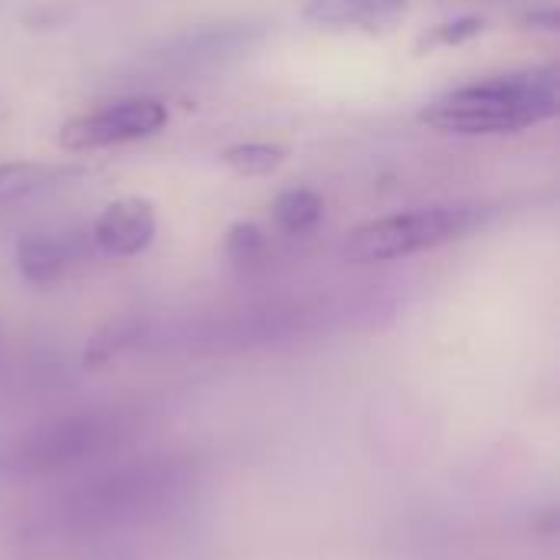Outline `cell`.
<instances>
[{"mask_svg":"<svg viewBox=\"0 0 560 560\" xmlns=\"http://www.w3.org/2000/svg\"><path fill=\"white\" fill-rule=\"evenodd\" d=\"M558 98L555 69H522L436 95L420 112V121L446 135H515L555 118Z\"/></svg>","mask_w":560,"mask_h":560,"instance_id":"6da1fadb","label":"cell"},{"mask_svg":"<svg viewBox=\"0 0 560 560\" xmlns=\"http://www.w3.org/2000/svg\"><path fill=\"white\" fill-rule=\"evenodd\" d=\"M190 486V466L180 459L154 456L118 466L82 489H75L59 505V525L75 535H98L112 528H128L161 515Z\"/></svg>","mask_w":560,"mask_h":560,"instance_id":"7a4b0ae2","label":"cell"},{"mask_svg":"<svg viewBox=\"0 0 560 560\" xmlns=\"http://www.w3.org/2000/svg\"><path fill=\"white\" fill-rule=\"evenodd\" d=\"M128 436L131 420L115 410H79L43 420L0 446V486L66 472L89 463L92 456L108 453Z\"/></svg>","mask_w":560,"mask_h":560,"instance_id":"3957f363","label":"cell"},{"mask_svg":"<svg viewBox=\"0 0 560 560\" xmlns=\"http://www.w3.org/2000/svg\"><path fill=\"white\" fill-rule=\"evenodd\" d=\"M482 217H486V207L479 203H443V207H423V210L384 217V220L358 226L345 240L341 256L345 262H354V266L407 259L413 253L436 249L443 243L459 240L463 233L479 226Z\"/></svg>","mask_w":560,"mask_h":560,"instance_id":"277c9868","label":"cell"},{"mask_svg":"<svg viewBox=\"0 0 560 560\" xmlns=\"http://www.w3.org/2000/svg\"><path fill=\"white\" fill-rule=\"evenodd\" d=\"M171 112L161 98H118L108 105H98L85 115H75L59 128V144L66 151H102L131 144L141 138L158 135L167 125Z\"/></svg>","mask_w":560,"mask_h":560,"instance_id":"5b68a950","label":"cell"},{"mask_svg":"<svg viewBox=\"0 0 560 560\" xmlns=\"http://www.w3.org/2000/svg\"><path fill=\"white\" fill-rule=\"evenodd\" d=\"M158 213L141 197H121L108 203L92 223V243L105 256H138L154 243Z\"/></svg>","mask_w":560,"mask_h":560,"instance_id":"8992f818","label":"cell"},{"mask_svg":"<svg viewBox=\"0 0 560 560\" xmlns=\"http://www.w3.org/2000/svg\"><path fill=\"white\" fill-rule=\"evenodd\" d=\"M256 39H259V30H253V26H207V30L180 36L167 49V62L184 66V69L220 66L226 59L249 52Z\"/></svg>","mask_w":560,"mask_h":560,"instance_id":"52a82bcc","label":"cell"},{"mask_svg":"<svg viewBox=\"0 0 560 560\" xmlns=\"http://www.w3.org/2000/svg\"><path fill=\"white\" fill-rule=\"evenodd\" d=\"M407 10V0H308L302 16L331 30H384Z\"/></svg>","mask_w":560,"mask_h":560,"instance_id":"ba28073f","label":"cell"},{"mask_svg":"<svg viewBox=\"0 0 560 560\" xmlns=\"http://www.w3.org/2000/svg\"><path fill=\"white\" fill-rule=\"evenodd\" d=\"M75 246L72 240H59L52 233H26L16 240V269L30 285H49L56 279H62V272L72 266L75 259Z\"/></svg>","mask_w":560,"mask_h":560,"instance_id":"9c48e42d","label":"cell"},{"mask_svg":"<svg viewBox=\"0 0 560 560\" xmlns=\"http://www.w3.org/2000/svg\"><path fill=\"white\" fill-rule=\"evenodd\" d=\"M82 174V167H69V164H0V207L3 203H16L26 200L33 194H43L49 187H59L62 180Z\"/></svg>","mask_w":560,"mask_h":560,"instance_id":"30bf717a","label":"cell"},{"mask_svg":"<svg viewBox=\"0 0 560 560\" xmlns=\"http://www.w3.org/2000/svg\"><path fill=\"white\" fill-rule=\"evenodd\" d=\"M322 213H325V200L308 187H292V190L279 194L272 203V220L289 236H302V233L315 230Z\"/></svg>","mask_w":560,"mask_h":560,"instance_id":"8fae6325","label":"cell"},{"mask_svg":"<svg viewBox=\"0 0 560 560\" xmlns=\"http://www.w3.org/2000/svg\"><path fill=\"white\" fill-rule=\"evenodd\" d=\"M138 335H141V325L131 322V318H118V322L98 328V331L92 335V341L85 345V358H82L85 368H89V371L105 368V364L115 361L121 351H128V348L138 341Z\"/></svg>","mask_w":560,"mask_h":560,"instance_id":"7c38bea8","label":"cell"},{"mask_svg":"<svg viewBox=\"0 0 560 560\" xmlns=\"http://www.w3.org/2000/svg\"><path fill=\"white\" fill-rule=\"evenodd\" d=\"M220 161L236 171L240 177H259L276 171L285 161V148L279 144H266V141H246V144H233L220 154Z\"/></svg>","mask_w":560,"mask_h":560,"instance_id":"4fadbf2b","label":"cell"},{"mask_svg":"<svg viewBox=\"0 0 560 560\" xmlns=\"http://www.w3.org/2000/svg\"><path fill=\"white\" fill-rule=\"evenodd\" d=\"M262 256H266V236H262L259 226H253V223L230 226V233H226V259L233 266L249 269V266L262 262Z\"/></svg>","mask_w":560,"mask_h":560,"instance_id":"5bb4252c","label":"cell"},{"mask_svg":"<svg viewBox=\"0 0 560 560\" xmlns=\"http://www.w3.org/2000/svg\"><path fill=\"white\" fill-rule=\"evenodd\" d=\"M486 30V20L479 16H463V20H453V23H440L433 30V36H427V43H443V46H453V43H463L476 33Z\"/></svg>","mask_w":560,"mask_h":560,"instance_id":"9a60e30c","label":"cell"}]
</instances>
